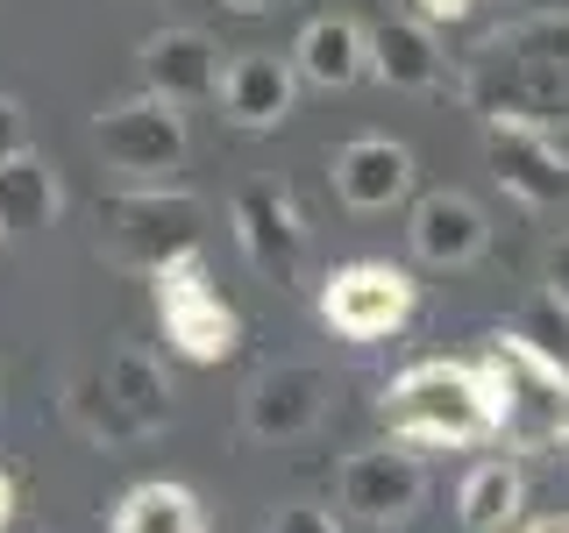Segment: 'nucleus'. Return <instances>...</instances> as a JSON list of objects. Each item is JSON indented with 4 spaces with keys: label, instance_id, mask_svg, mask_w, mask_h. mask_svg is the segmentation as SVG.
<instances>
[{
    "label": "nucleus",
    "instance_id": "6e6552de",
    "mask_svg": "<svg viewBox=\"0 0 569 533\" xmlns=\"http://www.w3.org/2000/svg\"><path fill=\"white\" fill-rule=\"evenodd\" d=\"M228 228H236V249L249 257V271L271 278V284H292L307 271V213L284 185L271 178H249V185L228 200Z\"/></svg>",
    "mask_w": 569,
    "mask_h": 533
},
{
    "label": "nucleus",
    "instance_id": "f03ea898",
    "mask_svg": "<svg viewBox=\"0 0 569 533\" xmlns=\"http://www.w3.org/2000/svg\"><path fill=\"white\" fill-rule=\"evenodd\" d=\"M385 426L406 449H477L498 441V378L491 363H413L385 391Z\"/></svg>",
    "mask_w": 569,
    "mask_h": 533
},
{
    "label": "nucleus",
    "instance_id": "4468645a",
    "mask_svg": "<svg viewBox=\"0 0 569 533\" xmlns=\"http://www.w3.org/2000/svg\"><path fill=\"white\" fill-rule=\"evenodd\" d=\"M328 178H335V200L349 213H385L413 192V150L391 142V135H356V142L335 150Z\"/></svg>",
    "mask_w": 569,
    "mask_h": 533
},
{
    "label": "nucleus",
    "instance_id": "f257e3e1",
    "mask_svg": "<svg viewBox=\"0 0 569 533\" xmlns=\"http://www.w3.org/2000/svg\"><path fill=\"white\" fill-rule=\"evenodd\" d=\"M456 100L485 129H569V8H533L477 36L456 64Z\"/></svg>",
    "mask_w": 569,
    "mask_h": 533
},
{
    "label": "nucleus",
    "instance_id": "dca6fc26",
    "mask_svg": "<svg viewBox=\"0 0 569 533\" xmlns=\"http://www.w3.org/2000/svg\"><path fill=\"white\" fill-rule=\"evenodd\" d=\"M221 114L236 121V129L249 135H263V129H278L284 114H292V100H299V71L292 58H278V50H242L236 64H221Z\"/></svg>",
    "mask_w": 569,
    "mask_h": 533
},
{
    "label": "nucleus",
    "instance_id": "9d476101",
    "mask_svg": "<svg viewBox=\"0 0 569 533\" xmlns=\"http://www.w3.org/2000/svg\"><path fill=\"white\" fill-rule=\"evenodd\" d=\"M320 413H328V370L313 363H271L257 370L242 391V426L249 441H271V449H292V441H307Z\"/></svg>",
    "mask_w": 569,
    "mask_h": 533
},
{
    "label": "nucleus",
    "instance_id": "a211bd4d",
    "mask_svg": "<svg viewBox=\"0 0 569 533\" xmlns=\"http://www.w3.org/2000/svg\"><path fill=\"white\" fill-rule=\"evenodd\" d=\"M292 71L307 86H356L363 79V22H349V14H313L307 29H299L292 43Z\"/></svg>",
    "mask_w": 569,
    "mask_h": 533
},
{
    "label": "nucleus",
    "instance_id": "20e7f679",
    "mask_svg": "<svg viewBox=\"0 0 569 533\" xmlns=\"http://www.w3.org/2000/svg\"><path fill=\"white\" fill-rule=\"evenodd\" d=\"M200 221L207 207L178 185H136V192H114L100 207V249L129 271H164L178 257H200Z\"/></svg>",
    "mask_w": 569,
    "mask_h": 533
},
{
    "label": "nucleus",
    "instance_id": "0eeeda50",
    "mask_svg": "<svg viewBox=\"0 0 569 533\" xmlns=\"http://www.w3.org/2000/svg\"><path fill=\"white\" fill-rule=\"evenodd\" d=\"M420 306V284L399 271V263H342L328 284H320V320H328L342 342H385V334H399L406 320Z\"/></svg>",
    "mask_w": 569,
    "mask_h": 533
},
{
    "label": "nucleus",
    "instance_id": "c756f323",
    "mask_svg": "<svg viewBox=\"0 0 569 533\" xmlns=\"http://www.w3.org/2000/svg\"><path fill=\"white\" fill-rule=\"evenodd\" d=\"M221 8H236V14H263V8H278V0H221Z\"/></svg>",
    "mask_w": 569,
    "mask_h": 533
},
{
    "label": "nucleus",
    "instance_id": "b1692460",
    "mask_svg": "<svg viewBox=\"0 0 569 533\" xmlns=\"http://www.w3.org/2000/svg\"><path fill=\"white\" fill-rule=\"evenodd\" d=\"M263 533H342V520L320 505H278L271 520H263Z\"/></svg>",
    "mask_w": 569,
    "mask_h": 533
},
{
    "label": "nucleus",
    "instance_id": "cd10ccee",
    "mask_svg": "<svg viewBox=\"0 0 569 533\" xmlns=\"http://www.w3.org/2000/svg\"><path fill=\"white\" fill-rule=\"evenodd\" d=\"M520 533H569V512H541V520H527Z\"/></svg>",
    "mask_w": 569,
    "mask_h": 533
},
{
    "label": "nucleus",
    "instance_id": "1a4fd4ad",
    "mask_svg": "<svg viewBox=\"0 0 569 533\" xmlns=\"http://www.w3.org/2000/svg\"><path fill=\"white\" fill-rule=\"evenodd\" d=\"M420 497H427V462L406 441H378V449H356L342 462V512L378 533L406 526L420 512Z\"/></svg>",
    "mask_w": 569,
    "mask_h": 533
},
{
    "label": "nucleus",
    "instance_id": "412c9836",
    "mask_svg": "<svg viewBox=\"0 0 569 533\" xmlns=\"http://www.w3.org/2000/svg\"><path fill=\"white\" fill-rule=\"evenodd\" d=\"M107 533H207V512L186 484H136L114 505Z\"/></svg>",
    "mask_w": 569,
    "mask_h": 533
},
{
    "label": "nucleus",
    "instance_id": "7ed1b4c3",
    "mask_svg": "<svg viewBox=\"0 0 569 533\" xmlns=\"http://www.w3.org/2000/svg\"><path fill=\"white\" fill-rule=\"evenodd\" d=\"M485 363L498 378V441H512L520 455L569 449V355H548L527 334L491 328Z\"/></svg>",
    "mask_w": 569,
    "mask_h": 533
},
{
    "label": "nucleus",
    "instance_id": "ddd939ff",
    "mask_svg": "<svg viewBox=\"0 0 569 533\" xmlns=\"http://www.w3.org/2000/svg\"><path fill=\"white\" fill-rule=\"evenodd\" d=\"M136 64H142V93H157L171 107H207L221 93V50L200 29H157L136 50Z\"/></svg>",
    "mask_w": 569,
    "mask_h": 533
},
{
    "label": "nucleus",
    "instance_id": "6ab92c4d",
    "mask_svg": "<svg viewBox=\"0 0 569 533\" xmlns=\"http://www.w3.org/2000/svg\"><path fill=\"white\" fill-rule=\"evenodd\" d=\"M58 207H64V192L43 157H29V150L0 157V235H36V228L58 221Z\"/></svg>",
    "mask_w": 569,
    "mask_h": 533
},
{
    "label": "nucleus",
    "instance_id": "5701e85b",
    "mask_svg": "<svg viewBox=\"0 0 569 533\" xmlns=\"http://www.w3.org/2000/svg\"><path fill=\"white\" fill-rule=\"evenodd\" d=\"M512 334H527V342L548 349V355H569V306H562L556 292H533L527 313L512 320Z\"/></svg>",
    "mask_w": 569,
    "mask_h": 533
},
{
    "label": "nucleus",
    "instance_id": "4be33fe9",
    "mask_svg": "<svg viewBox=\"0 0 569 533\" xmlns=\"http://www.w3.org/2000/svg\"><path fill=\"white\" fill-rule=\"evenodd\" d=\"M64 420L79 426L86 441H100V449H129V441H142L129 426V413L114 405V391L100 384V370H79V378L64 384Z\"/></svg>",
    "mask_w": 569,
    "mask_h": 533
},
{
    "label": "nucleus",
    "instance_id": "a878e982",
    "mask_svg": "<svg viewBox=\"0 0 569 533\" xmlns=\"http://www.w3.org/2000/svg\"><path fill=\"white\" fill-rule=\"evenodd\" d=\"M477 0H413V22H427V29H441V22H462Z\"/></svg>",
    "mask_w": 569,
    "mask_h": 533
},
{
    "label": "nucleus",
    "instance_id": "bb28decb",
    "mask_svg": "<svg viewBox=\"0 0 569 533\" xmlns=\"http://www.w3.org/2000/svg\"><path fill=\"white\" fill-rule=\"evenodd\" d=\"M541 292H556L562 306H569V235L548 249V278H541Z\"/></svg>",
    "mask_w": 569,
    "mask_h": 533
},
{
    "label": "nucleus",
    "instance_id": "f3484780",
    "mask_svg": "<svg viewBox=\"0 0 569 533\" xmlns=\"http://www.w3.org/2000/svg\"><path fill=\"white\" fill-rule=\"evenodd\" d=\"M100 384L114 391V405L129 413L136 434H157V426H171V378H164V363H157L150 349H129V342H121V349L100 363Z\"/></svg>",
    "mask_w": 569,
    "mask_h": 533
},
{
    "label": "nucleus",
    "instance_id": "c85d7f7f",
    "mask_svg": "<svg viewBox=\"0 0 569 533\" xmlns=\"http://www.w3.org/2000/svg\"><path fill=\"white\" fill-rule=\"evenodd\" d=\"M8 520H14V476L0 470V526H8Z\"/></svg>",
    "mask_w": 569,
    "mask_h": 533
},
{
    "label": "nucleus",
    "instance_id": "f8f14e48",
    "mask_svg": "<svg viewBox=\"0 0 569 533\" xmlns=\"http://www.w3.org/2000/svg\"><path fill=\"white\" fill-rule=\"evenodd\" d=\"M363 71H378L391 93H449L456 86L435 29L413 22V14H385L378 29H363Z\"/></svg>",
    "mask_w": 569,
    "mask_h": 533
},
{
    "label": "nucleus",
    "instance_id": "2eb2a0df",
    "mask_svg": "<svg viewBox=\"0 0 569 533\" xmlns=\"http://www.w3.org/2000/svg\"><path fill=\"white\" fill-rule=\"evenodd\" d=\"M406 242H413V257L435 263V271H462V263H477L491 249V221L470 192H427V200H413Z\"/></svg>",
    "mask_w": 569,
    "mask_h": 533
},
{
    "label": "nucleus",
    "instance_id": "423d86ee",
    "mask_svg": "<svg viewBox=\"0 0 569 533\" xmlns=\"http://www.w3.org/2000/svg\"><path fill=\"white\" fill-rule=\"evenodd\" d=\"M93 142L107 157V171L136 178V185H164V178L186 164V107L157 100V93H136L121 107H107V114L93 121Z\"/></svg>",
    "mask_w": 569,
    "mask_h": 533
},
{
    "label": "nucleus",
    "instance_id": "393cba45",
    "mask_svg": "<svg viewBox=\"0 0 569 533\" xmlns=\"http://www.w3.org/2000/svg\"><path fill=\"white\" fill-rule=\"evenodd\" d=\"M14 150H29V114H22V100L0 93V157H14Z\"/></svg>",
    "mask_w": 569,
    "mask_h": 533
},
{
    "label": "nucleus",
    "instance_id": "aec40b11",
    "mask_svg": "<svg viewBox=\"0 0 569 533\" xmlns=\"http://www.w3.org/2000/svg\"><path fill=\"white\" fill-rule=\"evenodd\" d=\"M520 470H512L506 455H491V462H477L470 476H462V491H456V512H462V533H506L512 520H520Z\"/></svg>",
    "mask_w": 569,
    "mask_h": 533
},
{
    "label": "nucleus",
    "instance_id": "39448f33",
    "mask_svg": "<svg viewBox=\"0 0 569 533\" xmlns=\"http://www.w3.org/2000/svg\"><path fill=\"white\" fill-rule=\"evenodd\" d=\"M150 299H157V320H164L171 349L186 355V363H228V355H236L242 320H236V306H228L221 292H213L200 257H178L164 271H150Z\"/></svg>",
    "mask_w": 569,
    "mask_h": 533
},
{
    "label": "nucleus",
    "instance_id": "9b49d317",
    "mask_svg": "<svg viewBox=\"0 0 569 533\" xmlns=\"http://www.w3.org/2000/svg\"><path fill=\"white\" fill-rule=\"evenodd\" d=\"M485 164L520 207L569 200V150L556 142V129H512V121H498V129H485Z\"/></svg>",
    "mask_w": 569,
    "mask_h": 533
}]
</instances>
